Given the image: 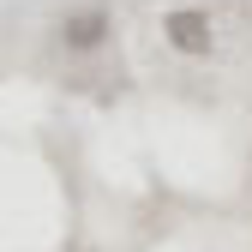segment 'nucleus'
Wrapping results in <instances>:
<instances>
[{"mask_svg": "<svg viewBox=\"0 0 252 252\" xmlns=\"http://www.w3.org/2000/svg\"><path fill=\"white\" fill-rule=\"evenodd\" d=\"M162 36L180 48V54H210L216 48V30H210V12H198V6H174V12H162Z\"/></svg>", "mask_w": 252, "mask_h": 252, "instance_id": "f257e3e1", "label": "nucleus"}, {"mask_svg": "<svg viewBox=\"0 0 252 252\" xmlns=\"http://www.w3.org/2000/svg\"><path fill=\"white\" fill-rule=\"evenodd\" d=\"M108 30H114V18H108L102 6H90V12H66V18H60V42H66L72 54H90V48L108 42Z\"/></svg>", "mask_w": 252, "mask_h": 252, "instance_id": "f03ea898", "label": "nucleus"}]
</instances>
